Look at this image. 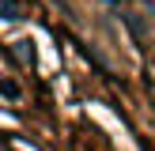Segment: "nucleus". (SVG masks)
I'll list each match as a JSON object with an SVG mask.
<instances>
[{
    "mask_svg": "<svg viewBox=\"0 0 155 151\" xmlns=\"http://www.w3.org/2000/svg\"><path fill=\"white\" fill-rule=\"evenodd\" d=\"M4 15H8V19H15V0H4Z\"/></svg>",
    "mask_w": 155,
    "mask_h": 151,
    "instance_id": "1",
    "label": "nucleus"
}]
</instances>
